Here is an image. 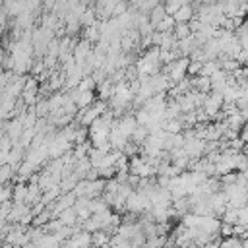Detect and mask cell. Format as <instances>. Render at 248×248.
Instances as JSON below:
<instances>
[{"mask_svg": "<svg viewBox=\"0 0 248 248\" xmlns=\"http://www.w3.org/2000/svg\"><path fill=\"white\" fill-rule=\"evenodd\" d=\"M223 97H221V93H215V91H209L207 95H205V99H203V103H202V110L211 118V116H217V112L223 108Z\"/></svg>", "mask_w": 248, "mask_h": 248, "instance_id": "6da1fadb", "label": "cell"}, {"mask_svg": "<svg viewBox=\"0 0 248 248\" xmlns=\"http://www.w3.org/2000/svg\"><path fill=\"white\" fill-rule=\"evenodd\" d=\"M114 126H116V130H118L120 134H124V136L130 140V136H132L134 130L138 128V120H136L134 114H124V116H118V118L114 120Z\"/></svg>", "mask_w": 248, "mask_h": 248, "instance_id": "7a4b0ae2", "label": "cell"}, {"mask_svg": "<svg viewBox=\"0 0 248 248\" xmlns=\"http://www.w3.org/2000/svg\"><path fill=\"white\" fill-rule=\"evenodd\" d=\"M23 124H21V120L16 116V118H10L8 122H6V126H4V134L8 136V140L12 141V143H17L19 141V138H21V134H23Z\"/></svg>", "mask_w": 248, "mask_h": 248, "instance_id": "3957f363", "label": "cell"}, {"mask_svg": "<svg viewBox=\"0 0 248 248\" xmlns=\"http://www.w3.org/2000/svg\"><path fill=\"white\" fill-rule=\"evenodd\" d=\"M194 14H196L194 6H192V4H184V6H180V8L172 14V19H174V23H190L192 17H194Z\"/></svg>", "mask_w": 248, "mask_h": 248, "instance_id": "277c9868", "label": "cell"}, {"mask_svg": "<svg viewBox=\"0 0 248 248\" xmlns=\"http://www.w3.org/2000/svg\"><path fill=\"white\" fill-rule=\"evenodd\" d=\"M167 16H169V14L165 12V6H163V4H159V6H155V8L149 12V17H147V19H149L151 27L155 29V27H157V25H159Z\"/></svg>", "mask_w": 248, "mask_h": 248, "instance_id": "5b68a950", "label": "cell"}, {"mask_svg": "<svg viewBox=\"0 0 248 248\" xmlns=\"http://www.w3.org/2000/svg\"><path fill=\"white\" fill-rule=\"evenodd\" d=\"M25 196H27L25 182H17L16 186H12V202L14 203H25Z\"/></svg>", "mask_w": 248, "mask_h": 248, "instance_id": "8992f818", "label": "cell"}, {"mask_svg": "<svg viewBox=\"0 0 248 248\" xmlns=\"http://www.w3.org/2000/svg\"><path fill=\"white\" fill-rule=\"evenodd\" d=\"M14 174H16V169H14V167H10V165H0V186H2V184H8Z\"/></svg>", "mask_w": 248, "mask_h": 248, "instance_id": "52a82bcc", "label": "cell"}, {"mask_svg": "<svg viewBox=\"0 0 248 248\" xmlns=\"http://www.w3.org/2000/svg\"><path fill=\"white\" fill-rule=\"evenodd\" d=\"M184 4H188V2H186V0H165L163 6H165V12H167L169 16H172V14H174L180 6H184Z\"/></svg>", "mask_w": 248, "mask_h": 248, "instance_id": "ba28073f", "label": "cell"}, {"mask_svg": "<svg viewBox=\"0 0 248 248\" xmlns=\"http://www.w3.org/2000/svg\"><path fill=\"white\" fill-rule=\"evenodd\" d=\"M174 25H176V23H174L172 16H167V17H165L157 27H155V31H161V33H165V31H172V29H174Z\"/></svg>", "mask_w": 248, "mask_h": 248, "instance_id": "9c48e42d", "label": "cell"}, {"mask_svg": "<svg viewBox=\"0 0 248 248\" xmlns=\"http://www.w3.org/2000/svg\"><path fill=\"white\" fill-rule=\"evenodd\" d=\"M155 6H159V0H143L138 8H140V12H141V14H149Z\"/></svg>", "mask_w": 248, "mask_h": 248, "instance_id": "30bf717a", "label": "cell"}, {"mask_svg": "<svg viewBox=\"0 0 248 248\" xmlns=\"http://www.w3.org/2000/svg\"><path fill=\"white\" fill-rule=\"evenodd\" d=\"M236 225L248 229V205H244V207L238 209V223H236Z\"/></svg>", "mask_w": 248, "mask_h": 248, "instance_id": "8fae6325", "label": "cell"}, {"mask_svg": "<svg viewBox=\"0 0 248 248\" xmlns=\"http://www.w3.org/2000/svg\"><path fill=\"white\" fill-rule=\"evenodd\" d=\"M4 58H6V52L0 48V70H4Z\"/></svg>", "mask_w": 248, "mask_h": 248, "instance_id": "7c38bea8", "label": "cell"}, {"mask_svg": "<svg viewBox=\"0 0 248 248\" xmlns=\"http://www.w3.org/2000/svg\"><path fill=\"white\" fill-rule=\"evenodd\" d=\"M21 248H39V246H37L35 242H31V240H29V242H25V244H23Z\"/></svg>", "mask_w": 248, "mask_h": 248, "instance_id": "4fadbf2b", "label": "cell"}, {"mask_svg": "<svg viewBox=\"0 0 248 248\" xmlns=\"http://www.w3.org/2000/svg\"><path fill=\"white\" fill-rule=\"evenodd\" d=\"M242 248H248V238H244V240H242Z\"/></svg>", "mask_w": 248, "mask_h": 248, "instance_id": "5bb4252c", "label": "cell"}, {"mask_svg": "<svg viewBox=\"0 0 248 248\" xmlns=\"http://www.w3.org/2000/svg\"><path fill=\"white\" fill-rule=\"evenodd\" d=\"M132 2H134V6H140V4L143 2V0H132Z\"/></svg>", "mask_w": 248, "mask_h": 248, "instance_id": "9a60e30c", "label": "cell"}, {"mask_svg": "<svg viewBox=\"0 0 248 248\" xmlns=\"http://www.w3.org/2000/svg\"><path fill=\"white\" fill-rule=\"evenodd\" d=\"M12 248H21V246H12Z\"/></svg>", "mask_w": 248, "mask_h": 248, "instance_id": "2e32d148", "label": "cell"}, {"mask_svg": "<svg viewBox=\"0 0 248 248\" xmlns=\"http://www.w3.org/2000/svg\"><path fill=\"white\" fill-rule=\"evenodd\" d=\"M0 2H10V0H0Z\"/></svg>", "mask_w": 248, "mask_h": 248, "instance_id": "e0dca14e", "label": "cell"}]
</instances>
